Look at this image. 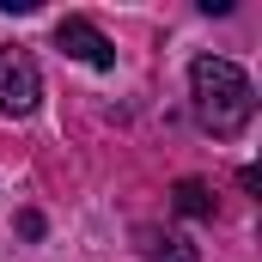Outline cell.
<instances>
[{"mask_svg": "<svg viewBox=\"0 0 262 262\" xmlns=\"http://www.w3.org/2000/svg\"><path fill=\"white\" fill-rule=\"evenodd\" d=\"M189 92H195V116L213 140H238L256 116V85L250 73L226 55H195L189 67Z\"/></svg>", "mask_w": 262, "mask_h": 262, "instance_id": "cell-1", "label": "cell"}, {"mask_svg": "<svg viewBox=\"0 0 262 262\" xmlns=\"http://www.w3.org/2000/svg\"><path fill=\"white\" fill-rule=\"evenodd\" d=\"M37 104H43V73L31 61V49H0V110L31 116Z\"/></svg>", "mask_w": 262, "mask_h": 262, "instance_id": "cell-2", "label": "cell"}, {"mask_svg": "<svg viewBox=\"0 0 262 262\" xmlns=\"http://www.w3.org/2000/svg\"><path fill=\"white\" fill-rule=\"evenodd\" d=\"M55 49L73 55V61H85V67H116V43L92 18H79V12H67L61 25H55Z\"/></svg>", "mask_w": 262, "mask_h": 262, "instance_id": "cell-3", "label": "cell"}, {"mask_svg": "<svg viewBox=\"0 0 262 262\" xmlns=\"http://www.w3.org/2000/svg\"><path fill=\"white\" fill-rule=\"evenodd\" d=\"M177 213H189V220H213V189H207V183H195V177H189V183H177Z\"/></svg>", "mask_w": 262, "mask_h": 262, "instance_id": "cell-4", "label": "cell"}, {"mask_svg": "<svg viewBox=\"0 0 262 262\" xmlns=\"http://www.w3.org/2000/svg\"><path fill=\"white\" fill-rule=\"evenodd\" d=\"M152 262H195V250H189L183 238H165V244L152 250Z\"/></svg>", "mask_w": 262, "mask_h": 262, "instance_id": "cell-5", "label": "cell"}, {"mask_svg": "<svg viewBox=\"0 0 262 262\" xmlns=\"http://www.w3.org/2000/svg\"><path fill=\"white\" fill-rule=\"evenodd\" d=\"M18 232H25V238H43V213L25 207V213H18Z\"/></svg>", "mask_w": 262, "mask_h": 262, "instance_id": "cell-6", "label": "cell"}]
</instances>
